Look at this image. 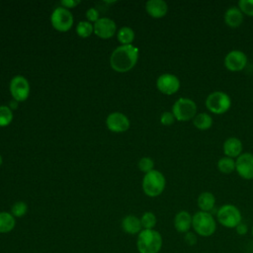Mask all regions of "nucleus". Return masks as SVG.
Listing matches in <instances>:
<instances>
[{"label": "nucleus", "mask_w": 253, "mask_h": 253, "mask_svg": "<svg viewBox=\"0 0 253 253\" xmlns=\"http://www.w3.org/2000/svg\"><path fill=\"white\" fill-rule=\"evenodd\" d=\"M238 8L243 14L253 17V0H240L238 2Z\"/></svg>", "instance_id": "obj_30"}, {"label": "nucleus", "mask_w": 253, "mask_h": 253, "mask_svg": "<svg viewBox=\"0 0 253 253\" xmlns=\"http://www.w3.org/2000/svg\"><path fill=\"white\" fill-rule=\"evenodd\" d=\"M193 215L187 211H180L174 217V227L180 233H187L192 227Z\"/></svg>", "instance_id": "obj_16"}, {"label": "nucleus", "mask_w": 253, "mask_h": 253, "mask_svg": "<svg viewBox=\"0 0 253 253\" xmlns=\"http://www.w3.org/2000/svg\"><path fill=\"white\" fill-rule=\"evenodd\" d=\"M217 221L226 228H235L242 222V215L237 207L231 204L221 206L216 212Z\"/></svg>", "instance_id": "obj_5"}, {"label": "nucleus", "mask_w": 253, "mask_h": 253, "mask_svg": "<svg viewBox=\"0 0 253 253\" xmlns=\"http://www.w3.org/2000/svg\"><path fill=\"white\" fill-rule=\"evenodd\" d=\"M18 104H19V102L13 100V101H11V102L9 103V106H8V107H9L12 111H14V110H16V109L18 108Z\"/></svg>", "instance_id": "obj_36"}, {"label": "nucleus", "mask_w": 253, "mask_h": 253, "mask_svg": "<svg viewBox=\"0 0 253 253\" xmlns=\"http://www.w3.org/2000/svg\"><path fill=\"white\" fill-rule=\"evenodd\" d=\"M205 104L210 112L215 115H221L230 109L231 99L225 92L214 91L208 95Z\"/></svg>", "instance_id": "obj_6"}, {"label": "nucleus", "mask_w": 253, "mask_h": 253, "mask_svg": "<svg viewBox=\"0 0 253 253\" xmlns=\"http://www.w3.org/2000/svg\"><path fill=\"white\" fill-rule=\"evenodd\" d=\"M192 227L197 235L210 237L215 232L216 222L211 212L199 211L193 215Z\"/></svg>", "instance_id": "obj_3"}, {"label": "nucleus", "mask_w": 253, "mask_h": 253, "mask_svg": "<svg viewBox=\"0 0 253 253\" xmlns=\"http://www.w3.org/2000/svg\"><path fill=\"white\" fill-rule=\"evenodd\" d=\"M107 127L114 132H123L128 129L129 121L127 117L122 113L115 112L108 116L106 120Z\"/></svg>", "instance_id": "obj_13"}, {"label": "nucleus", "mask_w": 253, "mask_h": 253, "mask_svg": "<svg viewBox=\"0 0 253 253\" xmlns=\"http://www.w3.org/2000/svg\"><path fill=\"white\" fill-rule=\"evenodd\" d=\"M145 10L150 17L160 19L167 14L168 5L163 0H149L145 4Z\"/></svg>", "instance_id": "obj_15"}, {"label": "nucleus", "mask_w": 253, "mask_h": 253, "mask_svg": "<svg viewBox=\"0 0 253 253\" xmlns=\"http://www.w3.org/2000/svg\"><path fill=\"white\" fill-rule=\"evenodd\" d=\"M16 225L15 217L11 212H0V233H8L14 229Z\"/></svg>", "instance_id": "obj_21"}, {"label": "nucleus", "mask_w": 253, "mask_h": 253, "mask_svg": "<svg viewBox=\"0 0 253 253\" xmlns=\"http://www.w3.org/2000/svg\"><path fill=\"white\" fill-rule=\"evenodd\" d=\"M28 211V205L25 202H16L11 208V213L14 217H22Z\"/></svg>", "instance_id": "obj_28"}, {"label": "nucleus", "mask_w": 253, "mask_h": 253, "mask_svg": "<svg viewBox=\"0 0 253 253\" xmlns=\"http://www.w3.org/2000/svg\"><path fill=\"white\" fill-rule=\"evenodd\" d=\"M224 22L230 28H237L243 22V13L237 6H231L224 13Z\"/></svg>", "instance_id": "obj_18"}, {"label": "nucleus", "mask_w": 253, "mask_h": 253, "mask_svg": "<svg viewBox=\"0 0 253 253\" xmlns=\"http://www.w3.org/2000/svg\"><path fill=\"white\" fill-rule=\"evenodd\" d=\"M140 222L142 229H154L157 219L153 212L145 211L140 217Z\"/></svg>", "instance_id": "obj_25"}, {"label": "nucleus", "mask_w": 253, "mask_h": 253, "mask_svg": "<svg viewBox=\"0 0 253 253\" xmlns=\"http://www.w3.org/2000/svg\"><path fill=\"white\" fill-rule=\"evenodd\" d=\"M184 240H185L186 244H188L189 246L196 245V244H197V242H198V235H197L195 232L188 231L187 233H185Z\"/></svg>", "instance_id": "obj_32"}, {"label": "nucleus", "mask_w": 253, "mask_h": 253, "mask_svg": "<svg viewBox=\"0 0 253 253\" xmlns=\"http://www.w3.org/2000/svg\"><path fill=\"white\" fill-rule=\"evenodd\" d=\"M78 4H80V1L79 0H62L60 1V5L61 7L63 8H74L76 7Z\"/></svg>", "instance_id": "obj_34"}, {"label": "nucleus", "mask_w": 253, "mask_h": 253, "mask_svg": "<svg viewBox=\"0 0 253 253\" xmlns=\"http://www.w3.org/2000/svg\"><path fill=\"white\" fill-rule=\"evenodd\" d=\"M1 164H2V157H1V154H0V166H1Z\"/></svg>", "instance_id": "obj_37"}, {"label": "nucleus", "mask_w": 253, "mask_h": 253, "mask_svg": "<svg viewBox=\"0 0 253 253\" xmlns=\"http://www.w3.org/2000/svg\"><path fill=\"white\" fill-rule=\"evenodd\" d=\"M118 41L122 43V45L131 44L134 40V32L129 27H123L119 30L117 34Z\"/></svg>", "instance_id": "obj_23"}, {"label": "nucleus", "mask_w": 253, "mask_h": 253, "mask_svg": "<svg viewBox=\"0 0 253 253\" xmlns=\"http://www.w3.org/2000/svg\"><path fill=\"white\" fill-rule=\"evenodd\" d=\"M86 18L88 20V22H94L96 23L100 18H99V12L97 9L95 8H89L86 12Z\"/></svg>", "instance_id": "obj_33"}, {"label": "nucleus", "mask_w": 253, "mask_h": 253, "mask_svg": "<svg viewBox=\"0 0 253 253\" xmlns=\"http://www.w3.org/2000/svg\"><path fill=\"white\" fill-rule=\"evenodd\" d=\"M76 33L81 38H88L92 33H94V28L90 22L81 21L76 26Z\"/></svg>", "instance_id": "obj_26"}, {"label": "nucleus", "mask_w": 253, "mask_h": 253, "mask_svg": "<svg viewBox=\"0 0 253 253\" xmlns=\"http://www.w3.org/2000/svg\"><path fill=\"white\" fill-rule=\"evenodd\" d=\"M235 170L243 179H253V154L250 152L240 154L235 160Z\"/></svg>", "instance_id": "obj_11"}, {"label": "nucleus", "mask_w": 253, "mask_h": 253, "mask_svg": "<svg viewBox=\"0 0 253 253\" xmlns=\"http://www.w3.org/2000/svg\"><path fill=\"white\" fill-rule=\"evenodd\" d=\"M198 207L202 211L211 212L215 205V198L212 193L211 192H203L199 195L198 200Z\"/></svg>", "instance_id": "obj_20"}, {"label": "nucleus", "mask_w": 253, "mask_h": 253, "mask_svg": "<svg viewBox=\"0 0 253 253\" xmlns=\"http://www.w3.org/2000/svg\"><path fill=\"white\" fill-rule=\"evenodd\" d=\"M162 236L155 229H142L136 239L139 253H158L162 248Z\"/></svg>", "instance_id": "obj_2"}, {"label": "nucleus", "mask_w": 253, "mask_h": 253, "mask_svg": "<svg viewBox=\"0 0 253 253\" xmlns=\"http://www.w3.org/2000/svg\"><path fill=\"white\" fill-rule=\"evenodd\" d=\"M223 152L227 157H238L242 152V142L237 137H228L223 142Z\"/></svg>", "instance_id": "obj_17"}, {"label": "nucleus", "mask_w": 253, "mask_h": 253, "mask_svg": "<svg viewBox=\"0 0 253 253\" xmlns=\"http://www.w3.org/2000/svg\"><path fill=\"white\" fill-rule=\"evenodd\" d=\"M251 233H252V236H253V226H252V229H251Z\"/></svg>", "instance_id": "obj_38"}, {"label": "nucleus", "mask_w": 253, "mask_h": 253, "mask_svg": "<svg viewBox=\"0 0 253 253\" xmlns=\"http://www.w3.org/2000/svg\"><path fill=\"white\" fill-rule=\"evenodd\" d=\"M122 228L127 234H138L142 230L140 218L133 214L125 216L122 220Z\"/></svg>", "instance_id": "obj_19"}, {"label": "nucleus", "mask_w": 253, "mask_h": 253, "mask_svg": "<svg viewBox=\"0 0 253 253\" xmlns=\"http://www.w3.org/2000/svg\"><path fill=\"white\" fill-rule=\"evenodd\" d=\"M94 33L101 39L112 38L117 30L116 23L110 18H100L93 26Z\"/></svg>", "instance_id": "obj_14"}, {"label": "nucleus", "mask_w": 253, "mask_h": 253, "mask_svg": "<svg viewBox=\"0 0 253 253\" xmlns=\"http://www.w3.org/2000/svg\"><path fill=\"white\" fill-rule=\"evenodd\" d=\"M13 120V111L8 106H0V126H8Z\"/></svg>", "instance_id": "obj_27"}, {"label": "nucleus", "mask_w": 253, "mask_h": 253, "mask_svg": "<svg viewBox=\"0 0 253 253\" xmlns=\"http://www.w3.org/2000/svg\"><path fill=\"white\" fill-rule=\"evenodd\" d=\"M166 180L164 175L158 170H152L146 173L142 180V190L148 197H157L165 189Z\"/></svg>", "instance_id": "obj_4"}, {"label": "nucleus", "mask_w": 253, "mask_h": 253, "mask_svg": "<svg viewBox=\"0 0 253 253\" xmlns=\"http://www.w3.org/2000/svg\"><path fill=\"white\" fill-rule=\"evenodd\" d=\"M52 27L58 32H67L73 25V16L70 11L63 7H57L53 10L50 16Z\"/></svg>", "instance_id": "obj_8"}, {"label": "nucleus", "mask_w": 253, "mask_h": 253, "mask_svg": "<svg viewBox=\"0 0 253 253\" xmlns=\"http://www.w3.org/2000/svg\"><path fill=\"white\" fill-rule=\"evenodd\" d=\"M138 48L132 44L120 45L112 53L110 63L112 68L120 73L127 72L136 64Z\"/></svg>", "instance_id": "obj_1"}, {"label": "nucleus", "mask_w": 253, "mask_h": 253, "mask_svg": "<svg viewBox=\"0 0 253 253\" xmlns=\"http://www.w3.org/2000/svg\"><path fill=\"white\" fill-rule=\"evenodd\" d=\"M247 64V56L241 50H231L224 57V65L227 70L232 72L241 71Z\"/></svg>", "instance_id": "obj_12"}, {"label": "nucleus", "mask_w": 253, "mask_h": 253, "mask_svg": "<svg viewBox=\"0 0 253 253\" xmlns=\"http://www.w3.org/2000/svg\"><path fill=\"white\" fill-rule=\"evenodd\" d=\"M156 87L161 93L165 95H172L180 89V80L174 74L164 73L157 78Z\"/></svg>", "instance_id": "obj_10"}, {"label": "nucleus", "mask_w": 253, "mask_h": 253, "mask_svg": "<svg viewBox=\"0 0 253 253\" xmlns=\"http://www.w3.org/2000/svg\"><path fill=\"white\" fill-rule=\"evenodd\" d=\"M172 113L177 121L188 122L197 115V105L189 98H179L172 107Z\"/></svg>", "instance_id": "obj_7"}, {"label": "nucleus", "mask_w": 253, "mask_h": 253, "mask_svg": "<svg viewBox=\"0 0 253 253\" xmlns=\"http://www.w3.org/2000/svg\"><path fill=\"white\" fill-rule=\"evenodd\" d=\"M154 167V162L150 157H142L138 161V168L140 171L144 172L145 174L152 171Z\"/></svg>", "instance_id": "obj_29"}, {"label": "nucleus", "mask_w": 253, "mask_h": 253, "mask_svg": "<svg viewBox=\"0 0 253 253\" xmlns=\"http://www.w3.org/2000/svg\"><path fill=\"white\" fill-rule=\"evenodd\" d=\"M193 124L198 129L206 130L212 126V118L207 113H199L193 119Z\"/></svg>", "instance_id": "obj_22"}, {"label": "nucleus", "mask_w": 253, "mask_h": 253, "mask_svg": "<svg viewBox=\"0 0 253 253\" xmlns=\"http://www.w3.org/2000/svg\"><path fill=\"white\" fill-rule=\"evenodd\" d=\"M175 117L173 115L172 112H169V111H166V112H163L161 117H160V123L163 125V126H171L174 121H175Z\"/></svg>", "instance_id": "obj_31"}, {"label": "nucleus", "mask_w": 253, "mask_h": 253, "mask_svg": "<svg viewBox=\"0 0 253 253\" xmlns=\"http://www.w3.org/2000/svg\"><path fill=\"white\" fill-rule=\"evenodd\" d=\"M9 87L13 99L17 102L25 101L30 95V84L28 80L22 75L13 77L10 81Z\"/></svg>", "instance_id": "obj_9"}, {"label": "nucleus", "mask_w": 253, "mask_h": 253, "mask_svg": "<svg viewBox=\"0 0 253 253\" xmlns=\"http://www.w3.org/2000/svg\"><path fill=\"white\" fill-rule=\"evenodd\" d=\"M235 230H236V232H237L239 235H244V234L247 233L248 227H247V225H246L245 223L240 222V223L235 227Z\"/></svg>", "instance_id": "obj_35"}, {"label": "nucleus", "mask_w": 253, "mask_h": 253, "mask_svg": "<svg viewBox=\"0 0 253 253\" xmlns=\"http://www.w3.org/2000/svg\"><path fill=\"white\" fill-rule=\"evenodd\" d=\"M217 169L223 174H230L235 170V161L230 157H222L217 161Z\"/></svg>", "instance_id": "obj_24"}]
</instances>
